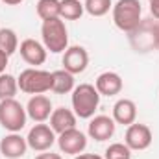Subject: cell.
Instances as JSON below:
<instances>
[{
    "label": "cell",
    "instance_id": "obj_27",
    "mask_svg": "<svg viewBox=\"0 0 159 159\" xmlns=\"http://www.w3.org/2000/svg\"><path fill=\"white\" fill-rule=\"evenodd\" d=\"M74 159H104L100 157V156H96V154H78V156H74Z\"/></svg>",
    "mask_w": 159,
    "mask_h": 159
},
{
    "label": "cell",
    "instance_id": "obj_5",
    "mask_svg": "<svg viewBox=\"0 0 159 159\" xmlns=\"http://www.w3.org/2000/svg\"><path fill=\"white\" fill-rule=\"evenodd\" d=\"M26 107L20 106V102H17L15 98H7V100H0V126L4 129H7L9 133H19L24 126H26Z\"/></svg>",
    "mask_w": 159,
    "mask_h": 159
},
{
    "label": "cell",
    "instance_id": "obj_15",
    "mask_svg": "<svg viewBox=\"0 0 159 159\" xmlns=\"http://www.w3.org/2000/svg\"><path fill=\"white\" fill-rule=\"evenodd\" d=\"M76 113L72 109H67V107H56L50 115V128L54 129V133H63L67 129H72L76 128Z\"/></svg>",
    "mask_w": 159,
    "mask_h": 159
},
{
    "label": "cell",
    "instance_id": "obj_4",
    "mask_svg": "<svg viewBox=\"0 0 159 159\" xmlns=\"http://www.w3.org/2000/svg\"><path fill=\"white\" fill-rule=\"evenodd\" d=\"M17 83H19V89L26 94H44L52 91V72L32 67L20 72Z\"/></svg>",
    "mask_w": 159,
    "mask_h": 159
},
{
    "label": "cell",
    "instance_id": "obj_9",
    "mask_svg": "<svg viewBox=\"0 0 159 159\" xmlns=\"http://www.w3.org/2000/svg\"><path fill=\"white\" fill-rule=\"evenodd\" d=\"M115 128H117V122L113 120V117L96 115V117H93L91 122H89L87 133H89L91 139H94L98 143H104V141H109L115 135Z\"/></svg>",
    "mask_w": 159,
    "mask_h": 159
},
{
    "label": "cell",
    "instance_id": "obj_18",
    "mask_svg": "<svg viewBox=\"0 0 159 159\" xmlns=\"http://www.w3.org/2000/svg\"><path fill=\"white\" fill-rule=\"evenodd\" d=\"M35 11L41 20L57 19L61 15V0H39L35 6Z\"/></svg>",
    "mask_w": 159,
    "mask_h": 159
},
{
    "label": "cell",
    "instance_id": "obj_14",
    "mask_svg": "<svg viewBox=\"0 0 159 159\" xmlns=\"http://www.w3.org/2000/svg\"><path fill=\"white\" fill-rule=\"evenodd\" d=\"M94 87L100 93V96H115V94H119L120 91H122L124 81L120 78V74L113 72V70H107V72H102L96 78Z\"/></svg>",
    "mask_w": 159,
    "mask_h": 159
},
{
    "label": "cell",
    "instance_id": "obj_17",
    "mask_svg": "<svg viewBox=\"0 0 159 159\" xmlns=\"http://www.w3.org/2000/svg\"><path fill=\"white\" fill-rule=\"evenodd\" d=\"M52 91L56 94H67L74 91V74L67 72L65 69L52 72Z\"/></svg>",
    "mask_w": 159,
    "mask_h": 159
},
{
    "label": "cell",
    "instance_id": "obj_3",
    "mask_svg": "<svg viewBox=\"0 0 159 159\" xmlns=\"http://www.w3.org/2000/svg\"><path fill=\"white\" fill-rule=\"evenodd\" d=\"M41 37H43L44 48L50 50L52 54H59L69 48V32H67V26L61 20V17L43 20Z\"/></svg>",
    "mask_w": 159,
    "mask_h": 159
},
{
    "label": "cell",
    "instance_id": "obj_16",
    "mask_svg": "<svg viewBox=\"0 0 159 159\" xmlns=\"http://www.w3.org/2000/svg\"><path fill=\"white\" fill-rule=\"evenodd\" d=\"M137 119V106L129 98H120L113 106V120L122 126H129Z\"/></svg>",
    "mask_w": 159,
    "mask_h": 159
},
{
    "label": "cell",
    "instance_id": "obj_26",
    "mask_svg": "<svg viewBox=\"0 0 159 159\" xmlns=\"http://www.w3.org/2000/svg\"><path fill=\"white\" fill-rule=\"evenodd\" d=\"M7 61H9V56H6L4 52H0V74H4V72H6Z\"/></svg>",
    "mask_w": 159,
    "mask_h": 159
},
{
    "label": "cell",
    "instance_id": "obj_10",
    "mask_svg": "<svg viewBox=\"0 0 159 159\" xmlns=\"http://www.w3.org/2000/svg\"><path fill=\"white\" fill-rule=\"evenodd\" d=\"M89 65V54L83 46H69L63 52V69L70 74H81Z\"/></svg>",
    "mask_w": 159,
    "mask_h": 159
},
{
    "label": "cell",
    "instance_id": "obj_20",
    "mask_svg": "<svg viewBox=\"0 0 159 159\" xmlns=\"http://www.w3.org/2000/svg\"><path fill=\"white\" fill-rule=\"evenodd\" d=\"M85 7L80 0H61V19L65 20H78L83 15Z\"/></svg>",
    "mask_w": 159,
    "mask_h": 159
},
{
    "label": "cell",
    "instance_id": "obj_13",
    "mask_svg": "<svg viewBox=\"0 0 159 159\" xmlns=\"http://www.w3.org/2000/svg\"><path fill=\"white\" fill-rule=\"evenodd\" d=\"M52 111H54L52 109V102L44 94H34L28 100L26 113H28V117L34 122H44V120H48L50 115H52Z\"/></svg>",
    "mask_w": 159,
    "mask_h": 159
},
{
    "label": "cell",
    "instance_id": "obj_8",
    "mask_svg": "<svg viewBox=\"0 0 159 159\" xmlns=\"http://www.w3.org/2000/svg\"><path fill=\"white\" fill-rule=\"evenodd\" d=\"M57 146L63 154L78 156L87 148V137L78 128H72V129H67L57 135Z\"/></svg>",
    "mask_w": 159,
    "mask_h": 159
},
{
    "label": "cell",
    "instance_id": "obj_24",
    "mask_svg": "<svg viewBox=\"0 0 159 159\" xmlns=\"http://www.w3.org/2000/svg\"><path fill=\"white\" fill-rule=\"evenodd\" d=\"M35 159H63V157L59 154H54V152L46 150V152H41L39 156H35Z\"/></svg>",
    "mask_w": 159,
    "mask_h": 159
},
{
    "label": "cell",
    "instance_id": "obj_12",
    "mask_svg": "<svg viewBox=\"0 0 159 159\" xmlns=\"http://www.w3.org/2000/svg\"><path fill=\"white\" fill-rule=\"evenodd\" d=\"M19 52H20V57L28 63V65H34V67H39L46 61V48L44 44H41L39 41L35 39H24L19 46Z\"/></svg>",
    "mask_w": 159,
    "mask_h": 159
},
{
    "label": "cell",
    "instance_id": "obj_1",
    "mask_svg": "<svg viewBox=\"0 0 159 159\" xmlns=\"http://www.w3.org/2000/svg\"><path fill=\"white\" fill-rule=\"evenodd\" d=\"M100 104V93L91 83H80L72 91V111L78 119H93Z\"/></svg>",
    "mask_w": 159,
    "mask_h": 159
},
{
    "label": "cell",
    "instance_id": "obj_19",
    "mask_svg": "<svg viewBox=\"0 0 159 159\" xmlns=\"http://www.w3.org/2000/svg\"><path fill=\"white\" fill-rule=\"evenodd\" d=\"M19 50V37L11 28H0V52L11 56Z\"/></svg>",
    "mask_w": 159,
    "mask_h": 159
},
{
    "label": "cell",
    "instance_id": "obj_21",
    "mask_svg": "<svg viewBox=\"0 0 159 159\" xmlns=\"http://www.w3.org/2000/svg\"><path fill=\"white\" fill-rule=\"evenodd\" d=\"M19 91V83L17 78L11 74H0V100H7V98H15Z\"/></svg>",
    "mask_w": 159,
    "mask_h": 159
},
{
    "label": "cell",
    "instance_id": "obj_25",
    "mask_svg": "<svg viewBox=\"0 0 159 159\" xmlns=\"http://www.w3.org/2000/svg\"><path fill=\"white\" fill-rule=\"evenodd\" d=\"M150 13L159 20V0H150Z\"/></svg>",
    "mask_w": 159,
    "mask_h": 159
},
{
    "label": "cell",
    "instance_id": "obj_11",
    "mask_svg": "<svg viewBox=\"0 0 159 159\" xmlns=\"http://www.w3.org/2000/svg\"><path fill=\"white\" fill-rule=\"evenodd\" d=\"M28 150L26 137L20 133H9L0 141V154L6 159H20Z\"/></svg>",
    "mask_w": 159,
    "mask_h": 159
},
{
    "label": "cell",
    "instance_id": "obj_22",
    "mask_svg": "<svg viewBox=\"0 0 159 159\" xmlns=\"http://www.w3.org/2000/svg\"><path fill=\"white\" fill-rule=\"evenodd\" d=\"M83 7L93 17H104L106 13H109V9H113V2L111 0H85Z\"/></svg>",
    "mask_w": 159,
    "mask_h": 159
},
{
    "label": "cell",
    "instance_id": "obj_23",
    "mask_svg": "<svg viewBox=\"0 0 159 159\" xmlns=\"http://www.w3.org/2000/svg\"><path fill=\"white\" fill-rule=\"evenodd\" d=\"M104 159H131V150L126 146V143H113L106 148Z\"/></svg>",
    "mask_w": 159,
    "mask_h": 159
},
{
    "label": "cell",
    "instance_id": "obj_30",
    "mask_svg": "<svg viewBox=\"0 0 159 159\" xmlns=\"http://www.w3.org/2000/svg\"><path fill=\"white\" fill-rule=\"evenodd\" d=\"M148 2H150V0H148Z\"/></svg>",
    "mask_w": 159,
    "mask_h": 159
},
{
    "label": "cell",
    "instance_id": "obj_29",
    "mask_svg": "<svg viewBox=\"0 0 159 159\" xmlns=\"http://www.w3.org/2000/svg\"><path fill=\"white\" fill-rule=\"evenodd\" d=\"M4 4H7V6H19L22 0H2Z\"/></svg>",
    "mask_w": 159,
    "mask_h": 159
},
{
    "label": "cell",
    "instance_id": "obj_7",
    "mask_svg": "<svg viewBox=\"0 0 159 159\" xmlns=\"http://www.w3.org/2000/svg\"><path fill=\"white\" fill-rule=\"evenodd\" d=\"M152 129L146 126V124H129L128 129H126V135H124V143L129 150H135V152H143L146 150L150 144H152Z\"/></svg>",
    "mask_w": 159,
    "mask_h": 159
},
{
    "label": "cell",
    "instance_id": "obj_28",
    "mask_svg": "<svg viewBox=\"0 0 159 159\" xmlns=\"http://www.w3.org/2000/svg\"><path fill=\"white\" fill-rule=\"evenodd\" d=\"M154 44L159 48V24L154 28Z\"/></svg>",
    "mask_w": 159,
    "mask_h": 159
},
{
    "label": "cell",
    "instance_id": "obj_6",
    "mask_svg": "<svg viewBox=\"0 0 159 159\" xmlns=\"http://www.w3.org/2000/svg\"><path fill=\"white\" fill-rule=\"evenodd\" d=\"M56 141H57V137H56L54 129L48 124H43V122H37L28 131V137H26L28 148H32L35 152H46V150H50Z\"/></svg>",
    "mask_w": 159,
    "mask_h": 159
},
{
    "label": "cell",
    "instance_id": "obj_2",
    "mask_svg": "<svg viewBox=\"0 0 159 159\" xmlns=\"http://www.w3.org/2000/svg\"><path fill=\"white\" fill-rule=\"evenodd\" d=\"M143 7L139 0H119L113 6V22L122 32H135L141 26Z\"/></svg>",
    "mask_w": 159,
    "mask_h": 159
}]
</instances>
